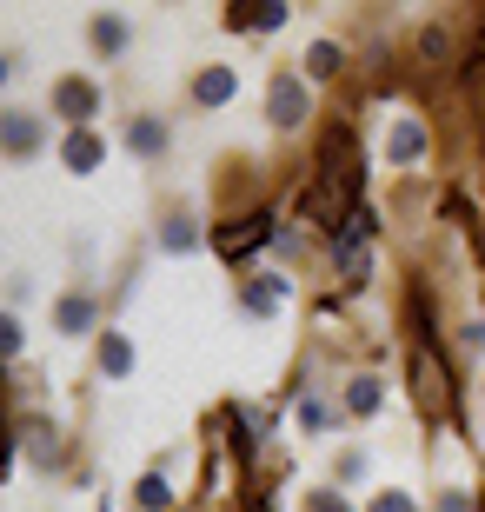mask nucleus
<instances>
[{
    "instance_id": "13",
    "label": "nucleus",
    "mask_w": 485,
    "mask_h": 512,
    "mask_svg": "<svg viewBox=\"0 0 485 512\" xmlns=\"http://www.w3.org/2000/svg\"><path fill=\"white\" fill-rule=\"evenodd\" d=\"M94 47H100V54H120V47H127V20H107V14H100L94 20Z\"/></svg>"
},
{
    "instance_id": "5",
    "label": "nucleus",
    "mask_w": 485,
    "mask_h": 512,
    "mask_svg": "<svg viewBox=\"0 0 485 512\" xmlns=\"http://www.w3.org/2000/svg\"><path fill=\"white\" fill-rule=\"evenodd\" d=\"M299 114H306L299 80H273V127H299Z\"/></svg>"
},
{
    "instance_id": "20",
    "label": "nucleus",
    "mask_w": 485,
    "mask_h": 512,
    "mask_svg": "<svg viewBox=\"0 0 485 512\" xmlns=\"http://www.w3.org/2000/svg\"><path fill=\"white\" fill-rule=\"evenodd\" d=\"M27 453H34V459H54V453H60V439L40 433V419H27Z\"/></svg>"
},
{
    "instance_id": "12",
    "label": "nucleus",
    "mask_w": 485,
    "mask_h": 512,
    "mask_svg": "<svg viewBox=\"0 0 485 512\" xmlns=\"http://www.w3.org/2000/svg\"><path fill=\"white\" fill-rule=\"evenodd\" d=\"M0 133H7V147H14V153H34V140H40V127L27 114H7V127H0Z\"/></svg>"
},
{
    "instance_id": "1",
    "label": "nucleus",
    "mask_w": 485,
    "mask_h": 512,
    "mask_svg": "<svg viewBox=\"0 0 485 512\" xmlns=\"http://www.w3.org/2000/svg\"><path fill=\"white\" fill-rule=\"evenodd\" d=\"M313 220L319 227H346L359 213V147H353V133L333 127V140H326V160H319V180H313Z\"/></svg>"
},
{
    "instance_id": "14",
    "label": "nucleus",
    "mask_w": 485,
    "mask_h": 512,
    "mask_svg": "<svg viewBox=\"0 0 485 512\" xmlns=\"http://www.w3.org/2000/svg\"><path fill=\"white\" fill-rule=\"evenodd\" d=\"M280 300H286V286H280V280H253V286H246V306H253V313H273Z\"/></svg>"
},
{
    "instance_id": "16",
    "label": "nucleus",
    "mask_w": 485,
    "mask_h": 512,
    "mask_svg": "<svg viewBox=\"0 0 485 512\" xmlns=\"http://www.w3.org/2000/svg\"><path fill=\"white\" fill-rule=\"evenodd\" d=\"M167 479H160V473H147V479H140V506H147V512H167Z\"/></svg>"
},
{
    "instance_id": "22",
    "label": "nucleus",
    "mask_w": 485,
    "mask_h": 512,
    "mask_svg": "<svg viewBox=\"0 0 485 512\" xmlns=\"http://www.w3.org/2000/svg\"><path fill=\"white\" fill-rule=\"evenodd\" d=\"M373 512H412V499H406V493H379Z\"/></svg>"
},
{
    "instance_id": "9",
    "label": "nucleus",
    "mask_w": 485,
    "mask_h": 512,
    "mask_svg": "<svg viewBox=\"0 0 485 512\" xmlns=\"http://www.w3.org/2000/svg\"><path fill=\"white\" fill-rule=\"evenodd\" d=\"M306 74H313V80L339 74V47H333V40H313V47H306Z\"/></svg>"
},
{
    "instance_id": "11",
    "label": "nucleus",
    "mask_w": 485,
    "mask_h": 512,
    "mask_svg": "<svg viewBox=\"0 0 485 512\" xmlns=\"http://www.w3.org/2000/svg\"><path fill=\"white\" fill-rule=\"evenodd\" d=\"M286 7L280 0H266V7H233V27H280Z\"/></svg>"
},
{
    "instance_id": "3",
    "label": "nucleus",
    "mask_w": 485,
    "mask_h": 512,
    "mask_svg": "<svg viewBox=\"0 0 485 512\" xmlns=\"http://www.w3.org/2000/svg\"><path fill=\"white\" fill-rule=\"evenodd\" d=\"M266 233H273V213H253V220H240V227H220V233H213V247L233 260V253H246L253 240H266Z\"/></svg>"
},
{
    "instance_id": "7",
    "label": "nucleus",
    "mask_w": 485,
    "mask_h": 512,
    "mask_svg": "<svg viewBox=\"0 0 485 512\" xmlns=\"http://www.w3.org/2000/svg\"><path fill=\"white\" fill-rule=\"evenodd\" d=\"M193 100H200V107H220V100H233V74H226V67H206V74L193 80Z\"/></svg>"
},
{
    "instance_id": "18",
    "label": "nucleus",
    "mask_w": 485,
    "mask_h": 512,
    "mask_svg": "<svg viewBox=\"0 0 485 512\" xmlns=\"http://www.w3.org/2000/svg\"><path fill=\"white\" fill-rule=\"evenodd\" d=\"M346 406H353V413H373L379 406V380H353L346 386Z\"/></svg>"
},
{
    "instance_id": "4",
    "label": "nucleus",
    "mask_w": 485,
    "mask_h": 512,
    "mask_svg": "<svg viewBox=\"0 0 485 512\" xmlns=\"http://www.w3.org/2000/svg\"><path fill=\"white\" fill-rule=\"evenodd\" d=\"M94 87H87V80H60V87H54V107H60V114H67V120H87V114H94Z\"/></svg>"
},
{
    "instance_id": "8",
    "label": "nucleus",
    "mask_w": 485,
    "mask_h": 512,
    "mask_svg": "<svg viewBox=\"0 0 485 512\" xmlns=\"http://www.w3.org/2000/svg\"><path fill=\"white\" fill-rule=\"evenodd\" d=\"M127 366H133V346L120 340V333H107V340H100V373H107V380H127Z\"/></svg>"
},
{
    "instance_id": "10",
    "label": "nucleus",
    "mask_w": 485,
    "mask_h": 512,
    "mask_svg": "<svg viewBox=\"0 0 485 512\" xmlns=\"http://www.w3.org/2000/svg\"><path fill=\"white\" fill-rule=\"evenodd\" d=\"M67 167H74V173L100 167V140H94V133H74V140H67Z\"/></svg>"
},
{
    "instance_id": "21",
    "label": "nucleus",
    "mask_w": 485,
    "mask_h": 512,
    "mask_svg": "<svg viewBox=\"0 0 485 512\" xmlns=\"http://www.w3.org/2000/svg\"><path fill=\"white\" fill-rule=\"evenodd\" d=\"M160 240H167V247H193V220H173V227L160 233Z\"/></svg>"
},
{
    "instance_id": "6",
    "label": "nucleus",
    "mask_w": 485,
    "mask_h": 512,
    "mask_svg": "<svg viewBox=\"0 0 485 512\" xmlns=\"http://www.w3.org/2000/svg\"><path fill=\"white\" fill-rule=\"evenodd\" d=\"M392 160H399V167H412V160H419V153H426V127H419V120H399V127H392Z\"/></svg>"
},
{
    "instance_id": "2",
    "label": "nucleus",
    "mask_w": 485,
    "mask_h": 512,
    "mask_svg": "<svg viewBox=\"0 0 485 512\" xmlns=\"http://www.w3.org/2000/svg\"><path fill=\"white\" fill-rule=\"evenodd\" d=\"M412 399L432 419H452V373H446V360H439L432 340H412Z\"/></svg>"
},
{
    "instance_id": "23",
    "label": "nucleus",
    "mask_w": 485,
    "mask_h": 512,
    "mask_svg": "<svg viewBox=\"0 0 485 512\" xmlns=\"http://www.w3.org/2000/svg\"><path fill=\"white\" fill-rule=\"evenodd\" d=\"M313 512H346V499L339 493H313Z\"/></svg>"
},
{
    "instance_id": "24",
    "label": "nucleus",
    "mask_w": 485,
    "mask_h": 512,
    "mask_svg": "<svg viewBox=\"0 0 485 512\" xmlns=\"http://www.w3.org/2000/svg\"><path fill=\"white\" fill-rule=\"evenodd\" d=\"M439 512H466V499H459V493H446V499H439Z\"/></svg>"
},
{
    "instance_id": "15",
    "label": "nucleus",
    "mask_w": 485,
    "mask_h": 512,
    "mask_svg": "<svg viewBox=\"0 0 485 512\" xmlns=\"http://www.w3.org/2000/svg\"><path fill=\"white\" fill-rule=\"evenodd\" d=\"M87 320H94L87 300H60V333H87Z\"/></svg>"
},
{
    "instance_id": "17",
    "label": "nucleus",
    "mask_w": 485,
    "mask_h": 512,
    "mask_svg": "<svg viewBox=\"0 0 485 512\" xmlns=\"http://www.w3.org/2000/svg\"><path fill=\"white\" fill-rule=\"evenodd\" d=\"M299 426L326 433V426H333V406H326V399H299Z\"/></svg>"
},
{
    "instance_id": "19",
    "label": "nucleus",
    "mask_w": 485,
    "mask_h": 512,
    "mask_svg": "<svg viewBox=\"0 0 485 512\" xmlns=\"http://www.w3.org/2000/svg\"><path fill=\"white\" fill-rule=\"evenodd\" d=\"M133 147H140V153L167 147V127H160V120H133Z\"/></svg>"
}]
</instances>
